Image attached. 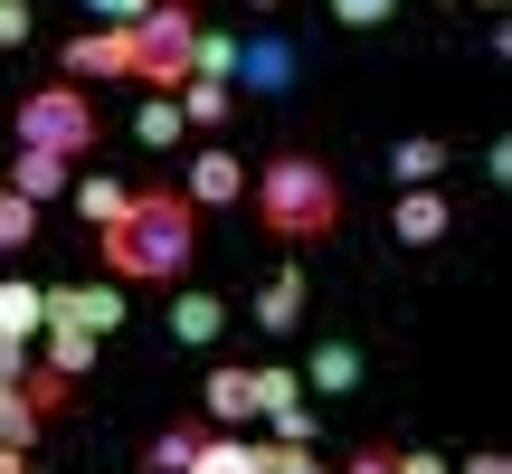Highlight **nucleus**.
<instances>
[{"label":"nucleus","mask_w":512,"mask_h":474,"mask_svg":"<svg viewBox=\"0 0 512 474\" xmlns=\"http://www.w3.org/2000/svg\"><path fill=\"white\" fill-rule=\"evenodd\" d=\"M38 332H48V351H38L48 370H67V380H86V370H95V332L86 323H38Z\"/></svg>","instance_id":"nucleus-17"},{"label":"nucleus","mask_w":512,"mask_h":474,"mask_svg":"<svg viewBox=\"0 0 512 474\" xmlns=\"http://www.w3.org/2000/svg\"><path fill=\"white\" fill-rule=\"evenodd\" d=\"M10 133H19V152H57V162H86L95 152V95L86 86H29L10 105Z\"/></svg>","instance_id":"nucleus-3"},{"label":"nucleus","mask_w":512,"mask_h":474,"mask_svg":"<svg viewBox=\"0 0 512 474\" xmlns=\"http://www.w3.org/2000/svg\"><path fill=\"white\" fill-rule=\"evenodd\" d=\"M48 323H86L95 342H105V332L124 323V285H57L48 294Z\"/></svg>","instance_id":"nucleus-8"},{"label":"nucleus","mask_w":512,"mask_h":474,"mask_svg":"<svg viewBox=\"0 0 512 474\" xmlns=\"http://www.w3.org/2000/svg\"><path fill=\"white\" fill-rule=\"evenodd\" d=\"M446 228H456L446 190H399V209H389V237H399V247H437Z\"/></svg>","instance_id":"nucleus-9"},{"label":"nucleus","mask_w":512,"mask_h":474,"mask_svg":"<svg viewBox=\"0 0 512 474\" xmlns=\"http://www.w3.org/2000/svg\"><path fill=\"white\" fill-rule=\"evenodd\" d=\"M171 10H200V0H171Z\"/></svg>","instance_id":"nucleus-38"},{"label":"nucleus","mask_w":512,"mask_h":474,"mask_svg":"<svg viewBox=\"0 0 512 474\" xmlns=\"http://www.w3.org/2000/svg\"><path fill=\"white\" fill-rule=\"evenodd\" d=\"M86 10H95V29H133V19H143L152 0H86Z\"/></svg>","instance_id":"nucleus-31"},{"label":"nucleus","mask_w":512,"mask_h":474,"mask_svg":"<svg viewBox=\"0 0 512 474\" xmlns=\"http://www.w3.org/2000/svg\"><path fill=\"white\" fill-rule=\"evenodd\" d=\"M200 437H209V427H162V437L143 446V465H152V474H190V456H200Z\"/></svg>","instance_id":"nucleus-21"},{"label":"nucleus","mask_w":512,"mask_h":474,"mask_svg":"<svg viewBox=\"0 0 512 474\" xmlns=\"http://www.w3.org/2000/svg\"><path fill=\"white\" fill-rule=\"evenodd\" d=\"M171 332H181L190 351H209L228 332V304H219V294H181V304H171Z\"/></svg>","instance_id":"nucleus-16"},{"label":"nucleus","mask_w":512,"mask_h":474,"mask_svg":"<svg viewBox=\"0 0 512 474\" xmlns=\"http://www.w3.org/2000/svg\"><path fill=\"white\" fill-rule=\"evenodd\" d=\"M475 10H503V0H475Z\"/></svg>","instance_id":"nucleus-40"},{"label":"nucleus","mask_w":512,"mask_h":474,"mask_svg":"<svg viewBox=\"0 0 512 474\" xmlns=\"http://www.w3.org/2000/svg\"><path fill=\"white\" fill-rule=\"evenodd\" d=\"M0 474H29V456H19V446H0Z\"/></svg>","instance_id":"nucleus-37"},{"label":"nucleus","mask_w":512,"mask_h":474,"mask_svg":"<svg viewBox=\"0 0 512 474\" xmlns=\"http://www.w3.org/2000/svg\"><path fill=\"white\" fill-rule=\"evenodd\" d=\"M171 105H181V124H190V133H219V124H228V105H238V86H200V76H190Z\"/></svg>","instance_id":"nucleus-19"},{"label":"nucleus","mask_w":512,"mask_h":474,"mask_svg":"<svg viewBox=\"0 0 512 474\" xmlns=\"http://www.w3.org/2000/svg\"><path fill=\"white\" fill-rule=\"evenodd\" d=\"M19 247H38V209L0 190V256H19Z\"/></svg>","instance_id":"nucleus-25"},{"label":"nucleus","mask_w":512,"mask_h":474,"mask_svg":"<svg viewBox=\"0 0 512 474\" xmlns=\"http://www.w3.org/2000/svg\"><path fill=\"white\" fill-rule=\"evenodd\" d=\"M19 399H29L38 418H67V408H76V380H67V370H48V361H29V370H19Z\"/></svg>","instance_id":"nucleus-18"},{"label":"nucleus","mask_w":512,"mask_h":474,"mask_svg":"<svg viewBox=\"0 0 512 474\" xmlns=\"http://www.w3.org/2000/svg\"><path fill=\"white\" fill-rule=\"evenodd\" d=\"M256 219H266V237H294V247H323L332 228H342V181H332V162H313V152H275L266 171L247 181Z\"/></svg>","instance_id":"nucleus-2"},{"label":"nucleus","mask_w":512,"mask_h":474,"mask_svg":"<svg viewBox=\"0 0 512 474\" xmlns=\"http://www.w3.org/2000/svg\"><path fill=\"white\" fill-rule=\"evenodd\" d=\"M0 181H10V200H29V209H48V200H67V181H76V162H57V152H10V162H0Z\"/></svg>","instance_id":"nucleus-6"},{"label":"nucleus","mask_w":512,"mask_h":474,"mask_svg":"<svg viewBox=\"0 0 512 474\" xmlns=\"http://www.w3.org/2000/svg\"><path fill=\"white\" fill-rule=\"evenodd\" d=\"M247 10H275V0H247Z\"/></svg>","instance_id":"nucleus-39"},{"label":"nucleus","mask_w":512,"mask_h":474,"mask_svg":"<svg viewBox=\"0 0 512 474\" xmlns=\"http://www.w3.org/2000/svg\"><path fill=\"white\" fill-rule=\"evenodd\" d=\"M38 427H48V418H38L19 389H0V446H19V456H29V437H38Z\"/></svg>","instance_id":"nucleus-24"},{"label":"nucleus","mask_w":512,"mask_h":474,"mask_svg":"<svg viewBox=\"0 0 512 474\" xmlns=\"http://www.w3.org/2000/svg\"><path fill=\"white\" fill-rule=\"evenodd\" d=\"M57 67H67V86H133V29H76Z\"/></svg>","instance_id":"nucleus-5"},{"label":"nucleus","mask_w":512,"mask_h":474,"mask_svg":"<svg viewBox=\"0 0 512 474\" xmlns=\"http://www.w3.org/2000/svg\"><path fill=\"white\" fill-rule=\"evenodd\" d=\"M29 38V0H0V48H19Z\"/></svg>","instance_id":"nucleus-33"},{"label":"nucleus","mask_w":512,"mask_h":474,"mask_svg":"<svg viewBox=\"0 0 512 474\" xmlns=\"http://www.w3.org/2000/svg\"><path fill=\"white\" fill-rule=\"evenodd\" d=\"M275 446H313V408H304V399L275 408Z\"/></svg>","instance_id":"nucleus-28"},{"label":"nucleus","mask_w":512,"mask_h":474,"mask_svg":"<svg viewBox=\"0 0 512 474\" xmlns=\"http://www.w3.org/2000/svg\"><path fill=\"white\" fill-rule=\"evenodd\" d=\"M238 190H247V171H238V152H190V181H181V200L190 209H238Z\"/></svg>","instance_id":"nucleus-7"},{"label":"nucleus","mask_w":512,"mask_h":474,"mask_svg":"<svg viewBox=\"0 0 512 474\" xmlns=\"http://www.w3.org/2000/svg\"><path fill=\"white\" fill-rule=\"evenodd\" d=\"M0 190H10V181H0Z\"/></svg>","instance_id":"nucleus-41"},{"label":"nucleus","mask_w":512,"mask_h":474,"mask_svg":"<svg viewBox=\"0 0 512 474\" xmlns=\"http://www.w3.org/2000/svg\"><path fill=\"white\" fill-rule=\"evenodd\" d=\"M190 76H200V86H228V76H238V38H190Z\"/></svg>","instance_id":"nucleus-22"},{"label":"nucleus","mask_w":512,"mask_h":474,"mask_svg":"<svg viewBox=\"0 0 512 474\" xmlns=\"http://www.w3.org/2000/svg\"><path fill=\"white\" fill-rule=\"evenodd\" d=\"M67 200H76V219H86V228H114V219H124V200H133V181H105V171H76V181H67Z\"/></svg>","instance_id":"nucleus-13"},{"label":"nucleus","mask_w":512,"mask_h":474,"mask_svg":"<svg viewBox=\"0 0 512 474\" xmlns=\"http://www.w3.org/2000/svg\"><path fill=\"white\" fill-rule=\"evenodd\" d=\"M238 67L256 76V86H285V76H294V57H285V48L266 38V48H247V57H238Z\"/></svg>","instance_id":"nucleus-27"},{"label":"nucleus","mask_w":512,"mask_h":474,"mask_svg":"<svg viewBox=\"0 0 512 474\" xmlns=\"http://www.w3.org/2000/svg\"><path fill=\"white\" fill-rule=\"evenodd\" d=\"M256 323H266V332H294V323H304V266H275L266 285H256Z\"/></svg>","instance_id":"nucleus-12"},{"label":"nucleus","mask_w":512,"mask_h":474,"mask_svg":"<svg viewBox=\"0 0 512 474\" xmlns=\"http://www.w3.org/2000/svg\"><path fill=\"white\" fill-rule=\"evenodd\" d=\"M190 38H200V19L152 0V10L133 19V86H190Z\"/></svg>","instance_id":"nucleus-4"},{"label":"nucleus","mask_w":512,"mask_h":474,"mask_svg":"<svg viewBox=\"0 0 512 474\" xmlns=\"http://www.w3.org/2000/svg\"><path fill=\"white\" fill-rule=\"evenodd\" d=\"M256 474H323V465H313V446H266Z\"/></svg>","instance_id":"nucleus-29"},{"label":"nucleus","mask_w":512,"mask_h":474,"mask_svg":"<svg viewBox=\"0 0 512 474\" xmlns=\"http://www.w3.org/2000/svg\"><path fill=\"white\" fill-rule=\"evenodd\" d=\"M133 133H143V143H152V152H171V143H181V133H190V124H181V105H171V95H152V105H143V114H133Z\"/></svg>","instance_id":"nucleus-23"},{"label":"nucleus","mask_w":512,"mask_h":474,"mask_svg":"<svg viewBox=\"0 0 512 474\" xmlns=\"http://www.w3.org/2000/svg\"><path fill=\"white\" fill-rule=\"evenodd\" d=\"M285 399H304V380H294L285 361H266V370H256V418H275Z\"/></svg>","instance_id":"nucleus-26"},{"label":"nucleus","mask_w":512,"mask_h":474,"mask_svg":"<svg viewBox=\"0 0 512 474\" xmlns=\"http://www.w3.org/2000/svg\"><path fill=\"white\" fill-rule=\"evenodd\" d=\"M389 456H399V446H361V456H351V474H389Z\"/></svg>","instance_id":"nucleus-35"},{"label":"nucleus","mask_w":512,"mask_h":474,"mask_svg":"<svg viewBox=\"0 0 512 474\" xmlns=\"http://www.w3.org/2000/svg\"><path fill=\"white\" fill-rule=\"evenodd\" d=\"M19 370H29V342H10V332H0V389H19Z\"/></svg>","instance_id":"nucleus-34"},{"label":"nucleus","mask_w":512,"mask_h":474,"mask_svg":"<svg viewBox=\"0 0 512 474\" xmlns=\"http://www.w3.org/2000/svg\"><path fill=\"white\" fill-rule=\"evenodd\" d=\"M465 474H512V456H465Z\"/></svg>","instance_id":"nucleus-36"},{"label":"nucleus","mask_w":512,"mask_h":474,"mask_svg":"<svg viewBox=\"0 0 512 474\" xmlns=\"http://www.w3.org/2000/svg\"><path fill=\"white\" fill-rule=\"evenodd\" d=\"M95 256H105V285H181L200 256V209L181 190H133L124 219L95 228Z\"/></svg>","instance_id":"nucleus-1"},{"label":"nucleus","mask_w":512,"mask_h":474,"mask_svg":"<svg viewBox=\"0 0 512 474\" xmlns=\"http://www.w3.org/2000/svg\"><path fill=\"white\" fill-rule=\"evenodd\" d=\"M389 474H456L446 456H427V446H399V456H389Z\"/></svg>","instance_id":"nucleus-32"},{"label":"nucleus","mask_w":512,"mask_h":474,"mask_svg":"<svg viewBox=\"0 0 512 474\" xmlns=\"http://www.w3.org/2000/svg\"><path fill=\"white\" fill-rule=\"evenodd\" d=\"M389 10H399V0H332V19H342V29H380Z\"/></svg>","instance_id":"nucleus-30"},{"label":"nucleus","mask_w":512,"mask_h":474,"mask_svg":"<svg viewBox=\"0 0 512 474\" xmlns=\"http://www.w3.org/2000/svg\"><path fill=\"white\" fill-rule=\"evenodd\" d=\"M256 456H266V446H247L238 427H209L200 456H190V474H256Z\"/></svg>","instance_id":"nucleus-15"},{"label":"nucleus","mask_w":512,"mask_h":474,"mask_svg":"<svg viewBox=\"0 0 512 474\" xmlns=\"http://www.w3.org/2000/svg\"><path fill=\"white\" fill-rule=\"evenodd\" d=\"M446 162H456V152H446L437 133H408V143H389V181H399V190H437Z\"/></svg>","instance_id":"nucleus-11"},{"label":"nucleus","mask_w":512,"mask_h":474,"mask_svg":"<svg viewBox=\"0 0 512 474\" xmlns=\"http://www.w3.org/2000/svg\"><path fill=\"white\" fill-rule=\"evenodd\" d=\"M304 389H361V351H351V342H313Z\"/></svg>","instance_id":"nucleus-20"},{"label":"nucleus","mask_w":512,"mask_h":474,"mask_svg":"<svg viewBox=\"0 0 512 474\" xmlns=\"http://www.w3.org/2000/svg\"><path fill=\"white\" fill-rule=\"evenodd\" d=\"M38 323H48V285H29V275H0V332H10V342H29Z\"/></svg>","instance_id":"nucleus-14"},{"label":"nucleus","mask_w":512,"mask_h":474,"mask_svg":"<svg viewBox=\"0 0 512 474\" xmlns=\"http://www.w3.org/2000/svg\"><path fill=\"white\" fill-rule=\"evenodd\" d=\"M29 474H38V465H29Z\"/></svg>","instance_id":"nucleus-42"},{"label":"nucleus","mask_w":512,"mask_h":474,"mask_svg":"<svg viewBox=\"0 0 512 474\" xmlns=\"http://www.w3.org/2000/svg\"><path fill=\"white\" fill-rule=\"evenodd\" d=\"M200 408H209V427H247L256 418V370H209Z\"/></svg>","instance_id":"nucleus-10"}]
</instances>
